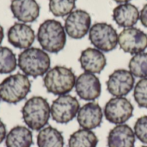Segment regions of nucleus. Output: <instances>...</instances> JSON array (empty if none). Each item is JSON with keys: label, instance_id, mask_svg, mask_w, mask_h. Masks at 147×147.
I'll return each mask as SVG.
<instances>
[{"label": "nucleus", "instance_id": "f257e3e1", "mask_svg": "<svg viewBox=\"0 0 147 147\" xmlns=\"http://www.w3.org/2000/svg\"><path fill=\"white\" fill-rule=\"evenodd\" d=\"M37 40L46 52L58 53L66 43V33L60 22L54 19L44 21L39 27Z\"/></svg>", "mask_w": 147, "mask_h": 147}, {"label": "nucleus", "instance_id": "f03ea898", "mask_svg": "<svg viewBox=\"0 0 147 147\" xmlns=\"http://www.w3.org/2000/svg\"><path fill=\"white\" fill-rule=\"evenodd\" d=\"M17 65L23 74L36 78L44 76L49 71L51 59L43 49L29 47L19 54Z\"/></svg>", "mask_w": 147, "mask_h": 147}, {"label": "nucleus", "instance_id": "7ed1b4c3", "mask_svg": "<svg viewBox=\"0 0 147 147\" xmlns=\"http://www.w3.org/2000/svg\"><path fill=\"white\" fill-rule=\"evenodd\" d=\"M24 123L30 130L40 131L47 126L51 116V107L47 100L35 96L29 98L22 109Z\"/></svg>", "mask_w": 147, "mask_h": 147}, {"label": "nucleus", "instance_id": "20e7f679", "mask_svg": "<svg viewBox=\"0 0 147 147\" xmlns=\"http://www.w3.org/2000/svg\"><path fill=\"white\" fill-rule=\"evenodd\" d=\"M76 79V75L71 68L56 65L50 68L44 75L43 84L47 92L55 96H62L73 90Z\"/></svg>", "mask_w": 147, "mask_h": 147}, {"label": "nucleus", "instance_id": "39448f33", "mask_svg": "<svg viewBox=\"0 0 147 147\" xmlns=\"http://www.w3.org/2000/svg\"><path fill=\"white\" fill-rule=\"evenodd\" d=\"M30 90L31 83L27 75H9L0 83V99L9 104H16L27 97Z\"/></svg>", "mask_w": 147, "mask_h": 147}, {"label": "nucleus", "instance_id": "423d86ee", "mask_svg": "<svg viewBox=\"0 0 147 147\" xmlns=\"http://www.w3.org/2000/svg\"><path fill=\"white\" fill-rule=\"evenodd\" d=\"M89 39L95 48L102 52H110L118 45V34L115 28L106 22H96L90 27Z\"/></svg>", "mask_w": 147, "mask_h": 147}, {"label": "nucleus", "instance_id": "0eeeda50", "mask_svg": "<svg viewBox=\"0 0 147 147\" xmlns=\"http://www.w3.org/2000/svg\"><path fill=\"white\" fill-rule=\"evenodd\" d=\"M80 109L78 100L69 94L59 96L51 105V116L59 124H67L78 115Z\"/></svg>", "mask_w": 147, "mask_h": 147}, {"label": "nucleus", "instance_id": "6e6552de", "mask_svg": "<svg viewBox=\"0 0 147 147\" xmlns=\"http://www.w3.org/2000/svg\"><path fill=\"white\" fill-rule=\"evenodd\" d=\"M134 108L125 96H114L105 104L103 115L112 124H125L134 115Z\"/></svg>", "mask_w": 147, "mask_h": 147}, {"label": "nucleus", "instance_id": "1a4fd4ad", "mask_svg": "<svg viewBox=\"0 0 147 147\" xmlns=\"http://www.w3.org/2000/svg\"><path fill=\"white\" fill-rule=\"evenodd\" d=\"M118 44L125 53L135 55L147 48V34L137 28H127L118 34Z\"/></svg>", "mask_w": 147, "mask_h": 147}, {"label": "nucleus", "instance_id": "9d476101", "mask_svg": "<svg viewBox=\"0 0 147 147\" xmlns=\"http://www.w3.org/2000/svg\"><path fill=\"white\" fill-rule=\"evenodd\" d=\"M91 27L90 15L84 9L73 10L65 20L66 34L72 39H82L90 31Z\"/></svg>", "mask_w": 147, "mask_h": 147}, {"label": "nucleus", "instance_id": "9b49d317", "mask_svg": "<svg viewBox=\"0 0 147 147\" xmlns=\"http://www.w3.org/2000/svg\"><path fill=\"white\" fill-rule=\"evenodd\" d=\"M107 90L113 96H126L135 86V78L126 69L114 71L106 82Z\"/></svg>", "mask_w": 147, "mask_h": 147}, {"label": "nucleus", "instance_id": "f8f14e48", "mask_svg": "<svg viewBox=\"0 0 147 147\" xmlns=\"http://www.w3.org/2000/svg\"><path fill=\"white\" fill-rule=\"evenodd\" d=\"M75 90L79 98L93 102L100 96L102 85L99 78L96 74L84 71L77 78Z\"/></svg>", "mask_w": 147, "mask_h": 147}, {"label": "nucleus", "instance_id": "ddd939ff", "mask_svg": "<svg viewBox=\"0 0 147 147\" xmlns=\"http://www.w3.org/2000/svg\"><path fill=\"white\" fill-rule=\"evenodd\" d=\"M7 38L14 47L25 50L31 47L34 42L35 34L31 26L22 22H16L9 28Z\"/></svg>", "mask_w": 147, "mask_h": 147}, {"label": "nucleus", "instance_id": "4468645a", "mask_svg": "<svg viewBox=\"0 0 147 147\" xmlns=\"http://www.w3.org/2000/svg\"><path fill=\"white\" fill-rule=\"evenodd\" d=\"M103 111L101 106L95 102H89L82 106L77 115V120L81 128L93 130L101 126Z\"/></svg>", "mask_w": 147, "mask_h": 147}, {"label": "nucleus", "instance_id": "2eb2a0df", "mask_svg": "<svg viewBox=\"0 0 147 147\" xmlns=\"http://www.w3.org/2000/svg\"><path fill=\"white\" fill-rule=\"evenodd\" d=\"M10 10L16 20L22 23H29L37 20L40 8L36 0H12Z\"/></svg>", "mask_w": 147, "mask_h": 147}, {"label": "nucleus", "instance_id": "dca6fc26", "mask_svg": "<svg viewBox=\"0 0 147 147\" xmlns=\"http://www.w3.org/2000/svg\"><path fill=\"white\" fill-rule=\"evenodd\" d=\"M78 61L85 72L93 74L101 73L107 65V59L104 53L93 47H88L82 51Z\"/></svg>", "mask_w": 147, "mask_h": 147}, {"label": "nucleus", "instance_id": "f3484780", "mask_svg": "<svg viewBox=\"0 0 147 147\" xmlns=\"http://www.w3.org/2000/svg\"><path fill=\"white\" fill-rule=\"evenodd\" d=\"M136 136L133 128L127 124L116 125L108 135V147H134Z\"/></svg>", "mask_w": 147, "mask_h": 147}, {"label": "nucleus", "instance_id": "a211bd4d", "mask_svg": "<svg viewBox=\"0 0 147 147\" xmlns=\"http://www.w3.org/2000/svg\"><path fill=\"white\" fill-rule=\"evenodd\" d=\"M112 16L118 26L125 28H132L140 20V11L130 3H121L114 9Z\"/></svg>", "mask_w": 147, "mask_h": 147}, {"label": "nucleus", "instance_id": "6ab92c4d", "mask_svg": "<svg viewBox=\"0 0 147 147\" xmlns=\"http://www.w3.org/2000/svg\"><path fill=\"white\" fill-rule=\"evenodd\" d=\"M33 134L31 130L24 126L14 127L6 135V147H31Z\"/></svg>", "mask_w": 147, "mask_h": 147}, {"label": "nucleus", "instance_id": "aec40b11", "mask_svg": "<svg viewBox=\"0 0 147 147\" xmlns=\"http://www.w3.org/2000/svg\"><path fill=\"white\" fill-rule=\"evenodd\" d=\"M65 140L61 132L47 126L40 129L37 135L38 147H64Z\"/></svg>", "mask_w": 147, "mask_h": 147}, {"label": "nucleus", "instance_id": "412c9836", "mask_svg": "<svg viewBox=\"0 0 147 147\" xmlns=\"http://www.w3.org/2000/svg\"><path fill=\"white\" fill-rule=\"evenodd\" d=\"M98 138L92 130L78 129L69 138V147H96Z\"/></svg>", "mask_w": 147, "mask_h": 147}, {"label": "nucleus", "instance_id": "4be33fe9", "mask_svg": "<svg viewBox=\"0 0 147 147\" xmlns=\"http://www.w3.org/2000/svg\"><path fill=\"white\" fill-rule=\"evenodd\" d=\"M128 68L134 78H147V53L134 55L128 63Z\"/></svg>", "mask_w": 147, "mask_h": 147}, {"label": "nucleus", "instance_id": "5701e85b", "mask_svg": "<svg viewBox=\"0 0 147 147\" xmlns=\"http://www.w3.org/2000/svg\"><path fill=\"white\" fill-rule=\"evenodd\" d=\"M17 60L13 51L6 47H0V74H9L16 70Z\"/></svg>", "mask_w": 147, "mask_h": 147}, {"label": "nucleus", "instance_id": "b1692460", "mask_svg": "<svg viewBox=\"0 0 147 147\" xmlns=\"http://www.w3.org/2000/svg\"><path fill=\"white\" fill-rule=\"evenodd\" d=\"M77 0H49V10L57 17L66 16L76 7Z\"/></svg>", "mask_w": 147, "mask_h": 147}, {"label": "nucleus", "instance_id": "393cba45", "mask_svg": "<svg viewBox=\"0 0 147 147\" xmlns=\"http://www.w3.org/2000/svg\"><path fill=\"white\" fill-rule=\"evenodd\" d=\"M134 97L139 107L147 109V78H141L135 84Z\"/></svg>", "mask_w": 147, "mask_h": 147}, {"label": "nucleus", "instance_id": "a878e982", "mask_svg": "<svg viewBox=\"0 0 147 147\" xmlns=\"http://www.w3.org/2000/svg\"><path fill=\"white\" fill-rule=\"evenodd\" d=\"M134 131L136 138L147 146V115L141 116L136 121Z\"/></svg>", "mask_w": 147, "mask_h": 147}, {"label": "nucleus", "instance_id": "bb28decb", "mask_svg": "<svg viewBox=\"0 0 147 147\" xmlns=\"http://www.w3.org/2000/svg\"><path fill=\"white\" fill-rule=\"evenodd\" d=\"M140 20L144 27L147 28V3L142 8L140 13Z\"/></svg>", "mask_w": 147, "mask_h": 147}, {"label": "nucleus", "instance_id": "cd10ccee", "mask_svg": "<svg viewBox=\"0 0 147 147\" xmlns=\"http://www.w3.org/2000/svg\"><path fill=\"white\" fill-rule=\"evenodd\" d=\"M7 135V131H6V127L4 125V123L0 120V144L5 140Z\"/></svg>", "mask_w": 147, "mask_h": 147}, {"label": "nucleus", "instance_id": "c85d7f7f", "mask_svg": "<svg viewBox=\"0 0 147 147\" xmlns=\"http://www.w3.org/2000/svg\"><path fill=\"white\" fill-rule=\"evenodd\" d=\"M3 36H4L3 28L2 25L0 24V44L2 43V41H3Z\"/></svg>", "mask_w": 147, "mask_h": 147}, {"label": "nucleus", "instance_id": "c756f323", "mask_svg": "<svg viewBox=\"0 0 147 147\" xmlns=\"http://www.w3.org/2000/svg\"><path fill=\"white\" fill-rule=\"evenodd\" d=\"M114 1L121 4V3H128V2H130L131 0H114Z\"/></svg>", "mask_w": 147, "mask_h": 147}, {"label": "nucleus", "instance_id": "7c9ffc66", "mask_svg": "<svg viewBox=\"0 0 147 147\" xmlns=\"http://www.w3.org/2000/svg\"><path fill=\"white\" fill-rule=\"evenodd\" d=\"M140 147H147V146H140Z\"/></svg>", "mask_w": 147, "mask_h": 147}, {"label": "nucleus", "instance_id": "2f4dec72", "mask_svg": "<svg viewBox=\"0 0 147 147\" xmlns=\"http://www.w3.org/2000/svg\"><path fill=\"white\" fill-rule=\"evenodd\" d=\"M0 100H1V99H0Z\"/></svg>", "mask_w": 147, "mask_h": 147}]
</instances>
